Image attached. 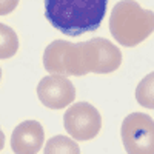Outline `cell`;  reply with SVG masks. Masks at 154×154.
Segmentation results:
<instances>
[{"label": "cell", "instance_id": "9c48e42d", "mask_svg": "<svg viewBox=\"0 0 154 154\" xmlns=\"http://www.w3.org/2000/svg\"><path fill=\"white\" fill-rule=\"evenodd\" d=\"M19 49V37L16 31L8 25L0 23V59H9L16 56Z\"/></svg>", "mask_w": 154, "mask_h": 154}, {"label": "cell", "instance_id": "277c9868", "mask_svg": "<svg viewBox=\"0 0 154 154\" xmlns=\"http://www.w3.org/2000/svg\"><path fill=\"white\" fill-rule=\"evenodd\" d=\"M122 142L130 154H154V120L145 112H131L122 123Z\"/></svg>", "mask_w": 154, "mask_h": 154}, {"label": "cell", "instance_id": "ba28073f", "mask_svg": "<svg viewBox=\"0 0 154 154\" xmlns=\"http://www.w3.org/2000/svg\"><path fill=\"white\" fill-rule=\"evenodd\" d=\"M45 131L37 120H25L16 126L11 136V148L17 154H34L43 146Z\"/></svg>", "mask_w": 154, "mask_h": 154}, {"label": "cell", "instance_id": "7a4b0ae2", "mask_svg": "<svg viewBox=\"0 0 154 154\" xmlns=\"http://www.w3.org/2000/svg\"><path fill=\"white\" fill-rule=\"evenodd\" d=\"M109 31L120 45L137 46L154 31V12L134 0H120L111 11Z\"/></svg>", "mask_w": 154, "mask_h": 154}, {"label": "cell", "instance_id": "52a82bcc", "mask_svg": "<svg viewBox=\"0 0 154 154\" xmlns=\"http://www.w3.org/2000/svg\"><path fill=\"white\" fill-rule=\"evenodd\" d=\"M37 96L49 109H62L75 99V88L65 75H46L37 85Z\"/></svg>", "mask_w": 154, "mask_h": 154}, {"label": "cell", "instance_id": "4fadbf2b", "mask_svg": "<svg viewBox=\"0 0 154 154\" xmlns=\"http://www.w3.org/2000/svg\"><path fill=\"white\" fill-rule=\"evenodd\" d=\"M3 146H5V134L2 131V128H0V151L3 149Z\"/></svg>", "mask_w": 154, "mask_h": 154}, {"label": "cell", "instance_id": "7c38bea8", "mask_svg": "<svg viewBox=\"0 0 154 154\" xmlns=\"http://www.w3.org/2000/svg\"><path fill=\"white\" fill-rule=\"evenodd\" d=\"M19 5V0H0V16L12 12Z\"/></svg>", "mask_w": 154, "mask_h": 154}, {"label": "cell", "instance_id": "5bb4252c", "mask_svg": "<svg viewBox=\"0 0 154 154\" xmlns=\"http://www.w3.org/2000/svg\"><path fill=\"white\" fill-rule=\"evenodd\" d=\"M0 80H2V68H0Z\"/></svg>", "mask_w": 154, "mask_h": 154}, {"label": "cell", "instance_id": "3957f363", "mask_svg": "<svg viewBox=\"0 0 154 154\" xmlns=\"http://www.w3.org/2000/svg\"><path fill=\"white\" fill-rule=\"evenodd\" d=\"M43 66L51 74L60 75H85L82 62L80 43H69L65 40L51 42L43 53Z\"/></svg>", "mask_w": 154, "mask_h": 154}, {"label": "cell", "instance_id": "8992f818", "mask_svg": "<svg viewBox=\"0 0 154 154\" xmlns=\"http://www.w3.org/2000/svg\"><path fill=\"white\" fill-rule=\"evenodd\" d=\"M63 126L75 140H91L102 128V116L88 102H79L68 108L63 116Z\"/></svg>", "mask_w": 154, "mask_h": 154}, {"label": "cell", "instance_id": "5b68a950", "mask_svg": "<svg viewBox=\"0 0 154 154\" xmlns=\"http://www.w3.org/2000/svg\"><path fill=\"white\" fill-rule=\"evenodd\" d=\"M85 72L108 74L116 71L122 63V53L106 38H91L80 43Z\"/></svg>", "mask_w": 154, "mask_h": 154}, {"label": "cell", "instance_id": "6da1fadb", "mask_svg": "<svg viewBox=\"0 0 154 154\" xmlns=\"http://www.w3.org/2000/svg\"><path fill=\"white\" fill-rule=\"evenodd\" d=\"M45 17L62 34L75 37L99 29L108 0H45Z\"/></svg>", "mask_w": 154, "mask_h": 154}, {"label": "cell", "instance_id": "30bf717a", "mask_svg": "<svg viewBox=\"0 0 154 154\" xmlns=\"http://www.w3.org/2000/svg\"><path fill=\"white\" fill-rule=\"evenodd\" d=\"M136 100L143 108L154 109V72L146 74L136 88Z\"/></svg>", "mask_w": 154, "mask_h": 154}, {"label": "cell", "instance_id": "8fae6325", "mask_svg": "<svg viewBox=\"0 0 154 154\" xmlns=\"http://www.w3.org/2000/svg\"><path fill=\"white\" fill-rule=\"evenodd\" d=\"M43 151L46 154H65V152L79 154L80 148L72 139H69L66 136H56L46 142Z\"/></svg>", "mask_w": 154, "mask_h": 154}]
</instances>
